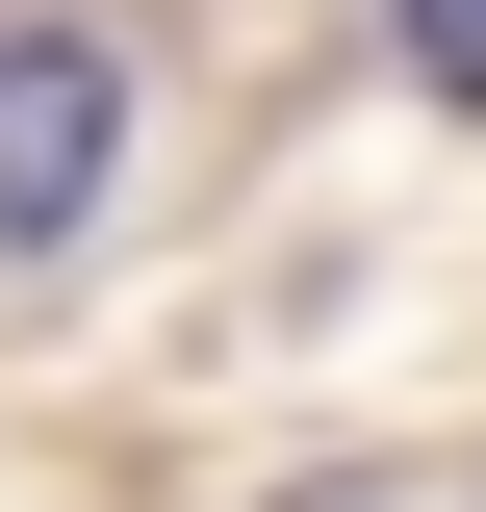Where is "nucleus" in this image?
I'll return each mask as SVG.
<instances>
[{
  "instance_id": "nucleus-1",
  "label": "nucleus",
  "mask_w": 486,
  "mask_h": 512,
  "mask_svg": "<svg viewBox=\"0 0 486 512\" xmlns=\"http://www.w3.org/2000/svg\"><path fill=\"white\" fill-rule=\"evenodd\" d=\"M103 154H128V52L103 26H0V256H52L103 205Z\"/></svg>"
},
{
  "instance_id": "nucleus-2",
  "label": "nucleus",
  "mask_w": 486,
  "mask_h": 512,
  "mask_svg": "<svg viewBox=\"0 0 486 512\" xmlns=\"http://www.w3.org/2000/svg\"><path fill=\"white\" fill-rule=\"evenodd\" d=\"M307 512H486V461H359V487H307Z\"/></svg>"
},
{
  "instance_id": "nucleus-3",
  "label": "nucleus",
  "mask_w": 486,
  "mask_h": 512,
  "mask_svg": "<svg viewBox=\"0 0 486 512\" xmlns=\"http://www.w3.org/2000/svg\"><path fill=\"white\" fill-rule=\"evenodd\" d=\"M410 77H435V103H486V0H410Z\"/></svg>"
}]
</instances>
